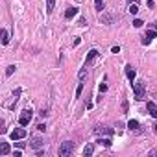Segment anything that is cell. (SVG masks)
<instances>
[{
  "mask_svg": "<svg viewBox=\"0 0 157 157\" xmlns=\"http://www.w3.org/2000/svg\"><path fill=\"white\" fill-rule=\"evenodd\" d=\"M74 148H76V142H72V140H65V142L59 146V155H61V157H67V155L74 153Z\"/></svg>",
  "mask_w": 157,
  "mask_h": 157,
  "instance_id": "1",
  "label": "cell"
},
{
  "mask_svg": "<svg viewBox=\"0 0 157 157\" xmlns=\"http://www.w3.org/2000/svg\"><path fill=\"white\" fill-rule=\"evenodd\" d=\"M131 85H133L135 100H142V98H144V85H142V83H131Z\"/></svg>",
  "mask_w": 157,
  "mask_h": 157,
  "instance_id": "2",
  "label": "cell"
},
{
  "mask_svg": "<svg viewBox=\"0 0 157 157\" xmlns=\"http://www.w3.org/2000/svg\"><path fill=\"white\" fill-rule=\"evenodd\" d=\"M30 120H32V111H30V109H24L22 115L19 117V124H21V126H28Z\"/></svg>",
  "mask_w": 157,
  "mask_h": 157,
  "instance_id": "3",
  "label": "cell"
},
{
  "mask_svg": "<svg viewBox=\"0 0 157 157\" xmlns=\"http://www.w3.org/2000/svg\"><path fill=\"white\" fill-rule=\"evenodd\" d=\"M10 137H11L13 140H19V139H24V137H26V129H22V128H19V129H13Z\"/></svg>",
  "mask_w": 157,
  "mask_h": 157,
  "instance_id": "4",
  "label": "cell"
},
{
  "mask_svg": "<svg viewBox=\"0 0 157 157\" xmlns=\"http://www.w3.org/2000/svg\"><path fill=\"white\" fill-rule=\"evenodd\" d=\"M94 133H98V135H113V129L105 128V126H98V128H94Z\"/></svg>",
  "mask_w": 157,
  "mask_h": 157,
  "instance_id": "5",
  "label": "cell"
},
{
  "mask_svg": "<svg viewBox=\"0 0 157 157\" xmlns=\"http://www.w3.org/2000/svg\"><path fill=\"white\" fill-rule=\"evenodd\" d=\"M146 109H148V113L153 117V118H157V105L153 104V102H148V105H146Z\"/></svg>",
  "mask_w": 157,
  "mask_h": 157,
  "instance_id": "6",
  "label": "cell"
},
{
  "mask_svg": "<svg viewBox=\"0 0 157 157\" xmlns=\"http://www.w3.org/2000/svg\"><path fill=\"white\" fill-rule=\"evenodd\" d=\"M126 76H128V80L133 83V80H135V70H133L131 65H126Z\"/></svg>",
  "mask_w": 157,
  "mask_h": 157,
  "instance_id": "7",
  "label": "cell"
},
{
  "mask_svg": "<svg viewBox=\"0 0 157 157\" xmlns=\"http://www.w3.org/2000/svg\"><path fill=\"white\" fill-rule=\"evenodd\" d=\"M151 39H155V32H153V30H151V32H148V33L144 35L142 44H150V43H151Z\"/></svg>",
  "mask_w": 157,
  "mask_h": 157,
  "instance_id": "8",
  "label": "cell"
},
{
  "mask_svg": "<svg viewBox=\"0 0 157 157\" xmlns=\"http://www.w3.org/2000/svg\"><path fill=\"white\" fill-rule=\"evenodd\" d=\"M74 15H78V8H68L65 11V19H72Z\"/></svg>",
  "mask_w": 157,
  "mask_h": 157,
  "instance_id": "9",
  "label": "cell"
},
{
  "mask_svg": "<svg viewBox=\"0 0 157 157\" xmlns=\"http://www.w3.org/2000/svg\"><path fill=\"white\" fill-rule=\"evenodd\" d=\"M128 128H129L131 131H139V129H140V126H139L137 120H129V122H128Z\"/></svg>",
  "mask_w": 157,
  "mask_h": 157,
  "instance_id": "10",
  "label": "cell"
},
{
  "mask_svg": "<svg viewBox=\"0 0 157 157\" xmlns=\"http://www.w3.org/2000/svg\"><path fill=\"white\" fill-rule=\"evenodd\" d=\"M30 146H32V148H41V146H43V140H41L39 137H33L32 142H30Z\"/></svg>",
  "mask_w": 157,
  "mask_h": 157,
  "instance_id": "11",
  "label": "cell"
},
{
  "mask_svg": "<svg viewBox=\"0 0 157 157\" xmlns=\"http://www.w3.org/2000/svg\"><path fill=\"white\" fill-rule=\"evenodd\" d=\"M54 6H56V0H46V13L48 15L54 11Z\"/></svg>",
  "mask_w": 157,
  "mask_h": 157,
  "instance_id": "12",
  "label": "cell"
},
{
  "mask_svg": "<svg viewBox=\"0 0 157 157\" xmlns=\"http://www.w3.org/2000/svg\"><path fill=\"white\" fill-rule=\"evenodd\" d=\"M96 56H98V50H91V52H87V63H91Z\"/></svg>",
  "mask_w": 157,
  "mask_h": 157,
  "instance_id": "13",
  "label": "cell"
},
{
  "mask_svg": "<svg viewBox=\"0 0 157 157\" xmlns=\"http://www.w3.org/2000/svg\"><path fill=\"white\" fill-rule=\"evenodd\" d=\"M10 153V144L8 142H4L2 144V148H0V155H8Z\"/></svg>",
  "mask_w": 157,
  "mask_h": 157,
  "instance_id": "14",
  "label": "cell"
},
{
  "mask_svg": "<svg viewBox=\"0 0 157 157\" xmlns=\"http://www.w3.org/2000/svg\"><path fill=\"white\" fill-rule=\"evenodd\" d=\"M100 21H102L104 24H111V22H113V17H111V15H102Z\"/></svg>",
  "mask_w": 157,
  "mask_h": 157,
  "instance_id": "15",
  "label": "cell"
},
{
  "mask_svg": "<svg viewBox=\"0 0 157 157\" xmlns=\"http://www.w3.org/2000/svg\"><path fill=\"white\" fill-rule=\"evenodd\" d=\"M93 150H94V148H93V144H87V146L83 148V155H87V157H89V155H93Z\"/></svg>",
  "mask_w": 157,
  "mask_h": 157,
  "instance_id": "16",
  "label": "cell"
},
{
  "mask_svg": "<svg viewBox=\"0 0 157 157\" xmlns=\"http://www.w3.org/2000/svg\"><path fill=\"white\" fill-rule=\"evenodd\" d=\"M96 142H98V144H102V146H105V148H109V146H111V140H109V139H98Z\"/></svg>",
  "mask_w": 157,
  "mask_h": 157,
  "instance_id": "17",
  "label": "cell"
},
{
  "mask_svg": "<svg viewBox=\"0 0 157 157\" xmlns=\"http://www.w3.org/2000/svg\"><path fill=\"white\" fill-rule=\"evenodd\" d=\"M78 78H80V82H83L85 78H87V68H85V67H83V68L80 70V74H78Z\"/></svg>",
  "mask_w": 157,
  "mask_h": 157,
  "instance_id": "18",
  "label": "cell"
},
{
  "mask_svg": "<svg viewBox=\"0 0 157 157\" xmlns=\"http://www.w3.org/2000/svg\"><path fill=\"white\" fill-rule=\"evenodd\" d=\"M94 8H96V11H102L104 10V0H94Z\"/></svg>",
  "mask_w": 157,
  "mask_h": 157,
  "instance_id": "19",
  "label": "cell"
},
{
  "mask_svg": "<svg viewBox=\"0 0 157 157\" xmlns=\"http://www.w3.org/2000/svg\"><path fill=\"white\" fill-rule=\"evenodd\" d=\"M8 43H10V35L6 30H2V44H8Z\"/></svg>",
  "mask_w": 157,
  "mask_h": 157,
  "instance_id": "20",
  "label": "cell"
},
{
  "mask_svg": "<svg viewBox=\"0 0 157 157\" xmlns=\"http://www.w3.org/2000/svg\"><path fill=\"white\" fill-rule=\"evenodd\" d=\"M129 13H131V15H137V13H139V6H137V4H131V6H129Z\"/></svg>",
  "mask_w": 157,
  "mask_h": 157,
  "instance_id": "21",
  "label": "cell"
},
{
  "mask_svg": "<svg viewBox=\"0 0 157 157\" xmlns=\"http://www.w3.org/2000/svg\"><path fill=\"white\" fill-rule=\"evenodd\" d=\"M82 91H83V82H80V85H78V89H76V98H80Z\"/></svg>",
  "mask_w": 157,
  "mask_h": 157,
  "instance_id": "22",
  "label": "cell"
},
{
  "mask_svg": "<svg viewBox=\"0 0 157 157\" xmlns=\"http://www.w3.org/2000/svg\"><path fill=\"white\" fill-rule=\"evenodd\" d=\"M13 72H15V65H10V67L6 68V76H11Z\"/></svg>",
  "mask_w": 157,
  "mask_h": 157,
  "instance_id": "23",
  "label": "cell"
},
{
  "mask_svg": "<svg viewBox=\"0 0 157 157\" xmlns=\"http://www.w3.org/2000/svg\"><path fill=\"white\" fill-rule=\"evenodd\" d=\"M142 24H144V22H142L140 19H135V21H133V26H135V28H140Z\"/></svg>",
  "mask_w": 157,
  "mask_h": 157,
  "instance_id": "24",
  "label": "cell"
},
{
  "mask_svg": "<svg viewBox=\"0 0 157 157\" xmlns=\"http://www.w3.org/2000/svg\"><path fill=\"white\" fill-rule=\"evenodd\" d=\"M21 93H22L21 89H15V93H13V100H15V102L19 100V96H21Z\"/></svg>",
  "mask_w": 157,
  "mask_h": 157,
  "instance_id": "25",
  "label": "cell"
},
{
  "mask_svg": "<svg viewBox=\"0 0 157 157\" xmlns=\"http://www.w3.org/2000/svg\"><path fill=\"white\" fill-rule=\"evenodd\" d=\"M100 91H102V93H105V91H107V85H105V83H102V85H100Z\"/></svg>",
  "mask_w": 157,
  "mask_h": 157,
  "instance_id": "26",
  "label": "cell"
},
{
  "mask_svg": "<svg viewBox=\"0 0 157 157\" xmlns=\"http://www.w3.org/2000/svg\"><path fill=\"white\" fill-rule=\"evenodd\" d=\"M37 129H39V131H44V129H46V126H44V124H39V126H37Z\"/></svg>",
  "mask_w": 157,
  "mask_h": 157,
  "instance_id": "27",
  "label": "cell"
},
{
  "mask_svg": "<svg viewBox=\"0 0 157 157\" xmlns=\"http://www.w3.org/2000/svg\"><path fill=\"white\" fill-rule=\"evenodd\" d=\"M80 43H82V39H80V37H76V39H74V46H78Z\"/></svg>",
  "mask_w": 157,
  "mask_h": 157,
  "instance_id": "28",
  "label": "cell"
},
{
  "mask_svg": "<svg viewBox=\"0 0 157 157\" xmlns=\"http://www.w3.org/2000/svg\"><path fill=\"white\" fill-rule=\"evenodd\" d=\"M146 4H148V8H153V6H155V2H153V0H148Z\"/></svg>",
  "mask_w": 157,
  "mask_h": 157,
  "instance_id": "29",
  "label": "cell"
},
{
  "mask_svg": "<svg viewBox=\"0 0 157 157\" xmlns=\"http://www.w3.org/2000/svg\"><path fill=\"white\" fill-rule=\"evenodd\" d=\"M153 129H155V131H157V122H155V126H153Z\"/></svg>",
  "mask_w": 157,
  "mask_h": 157,
  "instance_id": "30",
  "label": "cell"
}]
</instances>
